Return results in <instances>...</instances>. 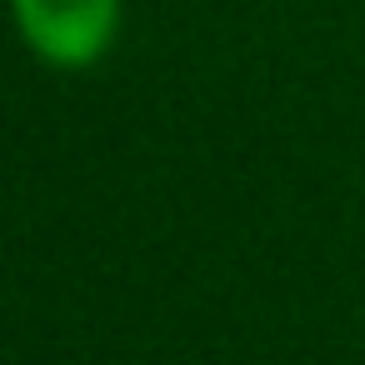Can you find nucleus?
Here are the masks:
<instances>
[{"mask_svg":"<svg viewBox=\"0 0 365 365\" xmlns=\"http://www.w3.org/2000/svg\"><path fill=\"white\" fill-rule=\"evenodd\" d=\"M120 21V0H16V26L51 66H91Z\"/></svg>","mask_w":365,"mask_h":365,"instance_id":"f257e3e1","label":"nucleus"}]
</instances>
